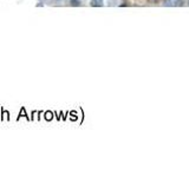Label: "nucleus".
<instances>
[{
    "label": "nucleus",
    "mask_w": 189,
    "mask_h": 177,
    "mask_svg": "<svg viewBox=\"0 0 189 177\" xmlns=\"http://www.w3.org/2000/svg\"><path fill=\"white\" fill-rule=\"evenodd\" d=\"M91 5L96 6V7L102 6V5H103V0H91Z\"/></svg>",
    "instance_id": "obj_1"
}]
</instances>
